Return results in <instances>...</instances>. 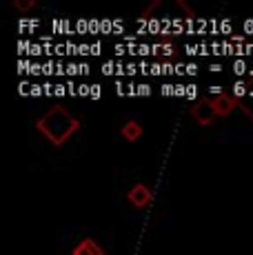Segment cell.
Wrapping results in <instances>:
<instances>
[{
    "label": "cell",
    "instance_id": "1",
    "mask_svg": "<svg viewBox=\"0 0 253 255\" xmlns=\"http://www.w3.org/2000/svg\"><path fill=\"white\" fill-rule=\"evenodd\" d=\"M36 129L51 142L53 146H62L80 129V120L71 116L65 107H51L36 120Z\"/></svg>",
    "mask_w": 253,
    "mask_h": 255
},
{
    "label": "cell",
    "instance_id": "2",
    "mask_svg": "<svg viewBox=\"0 0 253 255\" xmlns=\"http://www.w3.org/2000/svg\"><path fill=\"white\" fill-rule=\"evenodd\" d=\"M191 116L200 127H211L213 120L218 118L216 111H213V107H211V98H200V100L193 102Z\"/></svg>",
    "mask_w": 253,
    "mask_h": 255
},
{
    "label": "cell",
    "instance_id": "3",
    "mask_svg": "<svg viewBox=\"0 0 253 255\" xmlns=\"http://www.w3.org/2000/svg\"><path fill=\"white\" fill-rule=\"evenodd\" d=\"M211 107H213V111H216L218 118H227V116L233 114L236 107H240V102H238V98L231 96V93L220 91V93H216V96L211 98Z\"/></svg>",
    "mask_w": 253,
    "mask_h": 255
},
{
    "label": "cell",
    "instance_id": "4",
    "mask_svg": "<svg viewBox=\"0 0 253 255\" xmlns=\"http://www.w3.org/2000/svg\"><path fill=\"white\" fill-rule=\"evenodd\" d=\"M126 198H129V202L133 204L135 209H149V207H151V202H153L151 189H149L147 184H142V182L131 186L129 193H126Z\"/></svg>",
    "mask_w": 253,
    "mask_h": 255
},
{
    "label": "cell",
    "instance_id": "5",
    "mask_svg": "<svg viewBox=\"0 0 253 255\" xmlns=\"http://www.w3.org/2000/svg\"><path fill=\"white\" fill-rule=\"evenodd\" d=\"M71 255H105V249H102L94 238H85L74 247Z\"/></svg>",
    "mask_w": 253,
    "mask_h": 255
},
{
    "label": "cell",
    "instance_id": "6",
    "mask_svg": "<svg viewBox=\"0 0 253 255\" xmlns=\"http://www.w3.org/2000/svg\"><path fill=\"white\" fill-rule=\"evenodd\" d=\"M120 135L126 140V142H135L142 135V125L138 120H126L123 127H120Z\"/></svg>",
    "mask_w": 253,
    "mask_h": 255
},
{
    "label": "cell",
    "instance_id": "7",
    "mask_svg": "<svg viewBox=\"0 0 253 255\" xmlns=\"http://www.w3.org/2000/svg\"><path fill=\"white\" fill-rule=\"evenodd\" d=\"M13 7L20 9V11H27V9L36 7V2H33V0H16V2H13Z\"/></svg>",
    "mask_w": 253,
    "mask_h": 255
},
{
    "label": "cell",
    "instance_id": "8",
    "mask_svg": "<svg viewBox=\"0 0 253 255\" xmlns=\"http://www.w3.org/2000/svg\"><path fill=\"white\" fill-rule=\"evenodd\" d=\"M240 107H242V111H245V114L253 120V100H249V102H240Z\"/></svg>",
    "mask_w": 253,
    "mask_h": 255
}]
</instances>
